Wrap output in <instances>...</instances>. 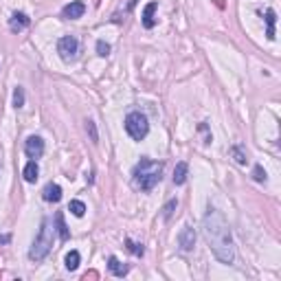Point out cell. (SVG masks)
Instances as JSON below:
<instances>
[{
  "mask_svg": "<svg viewBox=\"0 0 281 281\" xmlns=\"http://www.w3.org/2000/svg\"><path fill=\"white\" fill-rule=\"evenodd\" d=\"M202 233L209 248L213 251V255L222 264H233V259H235L233 235H231V228H228V222L224 220V215L218 209L213 207L207 209V215L202 220Z\"/></svg>",
  "mask_w": 281,
  "mask_h": 281,
  "instance_id": "6da1fadb",
  "label": "cell"
},
{
  "mask_svg": "<svg viewBox=\"0 0 281 281\" xmlns=\"http://www.w3.org/2000/svg\"><path fill=\"white\" fill-rule=\"evenodd\" d=\"M163 178V163L152 161V158H140L132 171V182L140 191H152Z\"/></svg>",
  "mask_w": 281,
  "mask_h": 281,
  "instance_id": "7a4b0ae2",
  "label": "cell"
},
{
  "mask_svg": "<svg viewBox=\"0 0 281 281\" xmlns=\"http://www.w3.org/2000/svg\"><path fill=\"white\" fill-rule=\"evenodd\" d=\"M51 246H53V228H51V220H42L40 233L33 240V246L29 251V257L33 261H42L46 255H49Z\"/></svg>",
  "mask_w": 281,
  "mask_h": 281,
  "instance_id": "3957f363",
  "label": "cell"
},
{
  "mask_svg": "<svg viewBox=\"0 0 281 281\" xmlns=\"http://www.w3.org/2000/svg\"><path fill=\"white\" fill-rule=\"evenodd\" d=\"M125 132H128L134 140H143L149 132L147 116L140 114V112H130V114L125 116Z\"/></svg>",
  "mask_w": 281,
  "mask_h": 281,
  "instance_id": "277c9868",
  "label": "cell"
},
{
  "mask_svg": "<svg viewBox=\"0 0 281 281\" xmlns=\"http://www.w3.org/2000/svg\"><path fill=\"white\" fill-rule=\"evenodd\" d=\"M57 53H59V57H62L64 62H73V59L77 57V53H79L77 37H73V35L62 37V40L57 42Z\"/></svg>",
  "mask_w": 281,
  "mask_h": 281,
  "instance_id": "5b68a950",
  "label": "cell"
},
{
  "mask_svg": "<svg viewBox=\"0 0 281 281\" xmlns=\"http://www.w3.org/2000/svg\"><path fill=\"white\" fill-rule=\"evenodd\" d=\"M25 154L29 158H33V161H37V158L44 154V140L40 137H29L25 143Z\"/></svg>",
  "mask_w": 281,
  "mask_h": 281,
  "instance_id": "8992f818",
  "label": "cell"
},
{
  "mask_svg": "<svg viewBox=\"0 0 281 281\" xmlns=\"http://www.w3.org/2000/svg\"><path fill=\"white\" fill-rule=\"evenodd\" d=\"M178 244H180V251H185V253L194 251V246H196V231L194 228L182 226L180 235H178Z\"/></svg>",
  "mask_w": 281,
  "mask_h": 281,
  "instance_id": "52a82bcc",
  "label": "cell"
},
{
  "mask_svg": "<svg viewBox=\"0 0 281 281\" xmlns=\"http://www.w3.org/2000/svg\"><path fill=\"white\" fill-rule=\"evenodd\" d=\"M84 11H86V7H84V2H79V0H75V2H70L64 7L62 16L66 18V20H77V18L84 16Z\"/></svg>",
  "mask_w": 281,
  "mask_h": 281,
  "instance_id": "ba28073f",
  "label": "cell"
},
{
  "mask_svg": "<svg viewBox=\"0 0 281 281\" xmlns=\"http://www.w3.org/2000/svg\"><path fill=\"white\" fill-rule=\"evenodd\" d=\"M42 198H44L46 202H59V200H62V187L55 185V182H49V185L44 187V191H42Z\"/></svg>",
  "mask_w": 281,
  "mask_h": 281,
  "instance_id": "9c48e42d",
  "label": "cell"
},
{
  "mask_svg": "<svg viewBox=\"0 0 281 281\" xmlns=\"http://www.w3.org/2000/svg\"><path fill=\"white\" fill-rule=\"evenodd\" d=\"M29 18L25 16V13H13L11 18H9V29L11 31H22V29H27V27H29Z\"/></svg>",
  "mask_w": 281,
  "mask_h": 281,
  "instance_id": "30bf717a",
  "label": "cell"
},
{
  "mask_svg": "<svg viewBox=\"0 0 281 281\" xmlns=\"http://www.w3.org/2000/svg\"><path fill=\"white\" fill-rule=\"evenodd\" d=\"M108 268H110V273L116 275V277H125V275H128V270H130L128 266L121 264L116 257H110V259H108Z\"/></svg>",
  "mask_w": 281,
  "mask_h": 281,
  "instance_id": "8fae6325",
  "label": "cell"
},
{
  "mask_svg": "<svg viewBox=\"0 0 281 281\" xmlns=\"http://www.w3.org/2000/svg\"><path fill=\"white\" fill-rule=\"evenodd\" d=\"M55 224H57L59 240H62V242H66L68 237H70V231H68L66 222H64V213H62V211H57V213H55Z\"/></svg>",
  "mask_w": 281,
  "mask_h": 281,
  "instance_id": "7c38bea8",
  "label": "cell"
},
{
  "mask_svg": "<svg viewBox=\"0 0 281 281\" xmlns=\"http://www.w3.org/2000/svg\"><path fill=\"white\" fill-rule=\"evenodd\" d=\"M154 11H156V2H149L143 11V27L145 29H152L156 25V18H154Z\"/></svg>",
  "mask_w": 281,
  "mask_h": 281,
  "instance_id": "4fadbf2b",
  "label": "cell"
},
{
  "mask_svg": "<svg viewBox=\"0 0 281 281\" xmlns=\"http://www.w3.org/2000/svg\"><path fill=\"white\" fill-rule=\"evenodd\" d=\"M22 176H25L27 182H35L37 176H40V167H37V163H35V161H29V163H27V167H25V171H22Z\"/></svg>",
  "mask_w": 281,
  "mask_h": 281,
  "instance_id": "5bb4252c",
  "label": "cell"
},
{
  "mask_svg": "<svg viewBox=\"0 0 281 281\" xmlns=\"http://www.w3.org/2000/svg\"><path fill=\"white\" fill-rule=\"evenodd\" d=\"M187 171H189L187 163H178L176 169H174V185H185V180H187Z\"/></svg>",
  "mask_w": 281,
  "mask_h": 281,
  "instance_id": "9a60e30c",
  "label": "cell"
},
{
  "mask_svg": "<svg viewBox=\"0 0 281 281\" xmlns=\"http://www.w3.org/2000/svg\"><path fill=\"white\" fill-rule=\"evenodd\" d=\"M275 22H277V16H275L273 9H268V11H266V25H268L266 35H268V40H275Z\"/></svg>",
  "mask_w": 281,
  "mask_h": 281,
  "instance_id": "2e32d148",
  "label": "cell"
},
{
  "mask_svg": "<svg viewBox=\"0 0 281 281\" xmlns=\"http://www.w3.org/2000/svg\"><path fill=\"white\" fill-rule=\"evenodd\" d=\"M68 211L75 215V218H82L84 213H86V204L82 202V200H70L68 204Z\"/></svg>",
  "mask_w": 281,
  "mask_h": 281,
  "instance_id": "e0dca14e",
  "label": "cell"
},
{
  "mask_svg": "<svg viewBox=\"0 0 281 281\" xmlns=\"http://www.w3.org/2000/svg\"><path fill=\"white\" fill-rule=\"evenodd\" d=\"M77 266H79V253L77 251H70L68 255H66V268L68 270H77Z\"/></svg>",
  "mask_w": 281,
  "mask_h": 281,
  "instance_id": "ac0fdd59",
  "label": "cell"
},
{
  "mask_svg": "<svg viewBox=\"0 0 281 281\" xmlns=\"http://www.w3.org/2000/svg\"><path fill=\"white\" fill-rule=\"evenodd\" d=\"M13 106H16V108H22V106H25V90H22L20 86L13 90Z\"/></svg>",
  "mask_w": 281,
  "mask_h": 281,
  "instance_id": "d6986e66",
  "label": "cell"
},
{
  "mask_svg": "<svg viewBox=\"0 0 281 281\" xmlns=\"http://www.w3.org/2000/svg\"><path fill=\"white\" fill-rule=\"evenodd\" d=\"M231 154H233V156H235V161L240 163V165H246V161H248V158H246V154L242 152V147H240V145H235V147H231Z\"/></svg>",
  "mask_w": 281,
  "mask_h": 281,
  "instance_id": "ffe728a7",
  "label": "cell"
},
{
  "mask_svg": "<svg viewBox=\"0 0 281 281\" xmlns=\"http://www.w3.org/2000/svg\"><path fill=\"white\" fill-rule=\"evenodd\" d=\"M97 53H99L101 57H108V55H110V44L104 42V40H99L97 42Z\"/></svg>",
  "mask_w": 281,
  "mask_h": 281,
  "instance_id": "44dd1931",
  "label": "cell"
},
{
  "mask_svg": "<svg viewBox=\"0 0 281 281\" xmlns=\"http://www.w3.org/2000/svg\"><path fill=\"white\" fill-rule=\"evenodd\" d=\"M125 244H128L130 253H134V255H143V244H137V242H132V240H125Z\"/></svg>",
  "mask_w": 281,
  "mask_h": 281,
  "instance_id": "7402d4cb",
  "label": "cell"
},
{
  "mask_svg": "<svg viewBox=\"0 0 281 281\" xmlns=\"http://www.w3.org/2000/svg\"><path fill=\"white\" fill-rule=\"evenodd\" d=\"M253 178H255L257 182H264V180H266V171L261 169V165L255 167V171H253Z\"/></svg>",
  "mask_w": 281,
  "mask_h": 281,
  "instance_id": "603a6c76",
  "label": "cell"
},
{
  "mask_svg": "<svg viewBox=\"0 0 281 281\" xmlns=\"http://www.w3.org/2000/svg\"><path fill=\"white\" fill-rule=\"evenodd\" d=\"M178 207V202H176V200H169V202H167V207L165 209H163V211H165V213H163V215H165V218H171V213H174V209Z\"/></svg>",
  "mask_w": 281,
  "mask_h": 281,
  "instance_id": "cb8c5ba5",
  "label": "cell"
},
{
  "mask_svg": "<svg viewBox=\"0 0 281 281\" xmlns=\"http://www.w3.org/2000/svg\"><path fill=\"white\" fill-rule=\"evenodd\" d=\"M86 130L90 132V139L97 143V140H99V137H97V128H95V123H92V121H88V123H86Z\"/></svg>",
  "mask_w": 281,
  "mask_h": 281,
  "instance_id": "d4e9b609",
  "label": "cell"
},
{
  "mask_svg": "<svg viewBox=\"0 0 281 281\" xmlns=\"http://www.w3.org/2000/svg\"><path fill=\"white\" fill-rule=\"evenodd\" d=\"M9 240H11L9 235H0V244H9Z\"/></svg>",
  "mask_w": 281,
  "mask_h": 281,
  "instance_id": "484cf974",
  "label": "cell"
},
{
  "mask_svg": "<svg viewBox=\"0 0 281 281\" xmlns=\"http://www.w3.org/2000/svg\"><path fill=\"white\" fill-rule=\"evenodd\" d=\"M0 171H2V165H0Z\"/></svg>",
  "mask_w": 281,
  "mask_h": 281,
  "instance_id": "4316f807",
  "label": "cell"
}]
</instances>
